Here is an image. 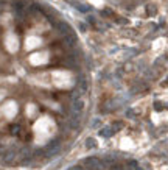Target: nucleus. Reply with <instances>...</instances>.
<instances>
[{
    "label": "nucleus",
    "instance_id": "obj_1",
    "mask_svg": "<svg viewBox=\"0 0 168 170\" xmlns=\"http://www.w3.org/2000/svg\"><path fill=\"white\" fill-rule=\"evenodd\" d=\"M51 84L61 89H67L73 84V75L67 70H53L51 73Z\"/></svg>",
    "mask_w": 168,
    "mask_h": 170
},
{
    "label": "nucleus",
    "instance_id": "obj_2",
    "mask_svg": "<svg viewBox=\"0 0 168 170\" xmlns=\"http://www.w3.org/2000/svg\"><path fill=\"white\" fill-rule=\"evenodd\" d=\"M48 61V53L47 52H36L34 55L30 56V63L33 66H42Z\"/></svg>",
    "mask_w": 168,
    "mask_h": 170
},
{
    "label": "nucleus",
    "instance_id": "obj_4",
    "mask_svg": "<svg viewBox=\"0 0 168 170\" xmlns=\"http://www.w3.org/2000/svg\"><path fill=\"white\" fill-rule=\"evenodd\" d=\"M6 47H8L9 50H16L19 47V41H17V38L14 36V34H11V36L6 38Z\"/></svg>",
    "mask_w": 168,
    "mask_h": 170
},
{
    "label": "nucleus",
    "instance_id": "obj_3",
    "mask_svg": "<svg viewBox=\"0 0 168 170\" xmlns=\"http://www.w3.org/2000/svg\"><path fill=\"white\" fill-rule=\"evenodd\" d=\"M41 44H42V41H41V38H37V36H30L28 39H26V48L39 47Z\"/></svg>",
    "mask_w": 168,
    "mask_h": 170
}]
</instances>
